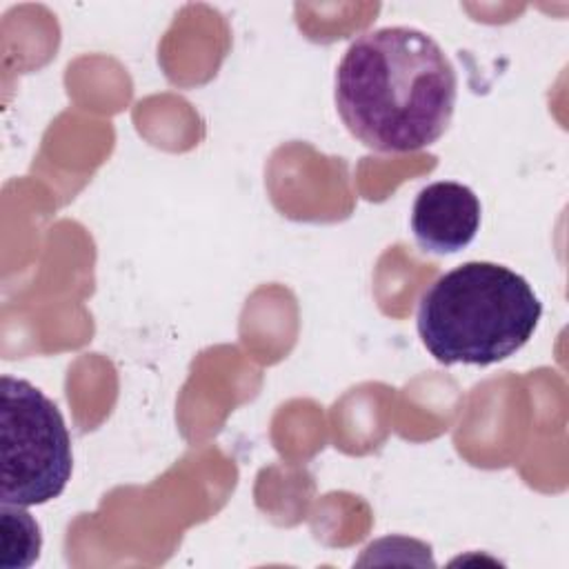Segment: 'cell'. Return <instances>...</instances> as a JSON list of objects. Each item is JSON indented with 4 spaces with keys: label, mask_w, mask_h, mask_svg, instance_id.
I'll list each match as a JSON object with an SVG mask.
<instances>
[{
    "label": "cell",
    "mask_w": 569,
    "mask_h": 569,
    "mask_svg": "<svg viewBox=\"0 0 569 569\" xmlns=\"http://www.w3.org/2000/svg\"><path fill=\"white\" fill-rule=\"evenodd\" d=\"M458 78L442 47L413 27L362 33L336 71V107L349 133L380 153L433 144L449 127Z\"/></svg>",
    "instance_id": "6da1fadb"
},
{
    "label": "cell",
    "mask_w": 569,
    "mask_h": 569,
    "mask_svg": "<svg viewBox=\"0 0 569 569\" xmlns=\"http://www.w3.org/2000/svg\"><path fill=\"white\" fill-rule=\"evenodd\" d=\"M542 302L513 269L471 260L436 278L420 296L416 327L440 365L489 367L533 336Z\"/></svg>",
    "instance_id": "7a4b0ae2"
},
{
    "label": "cell",
    "mask_w": 569,
    "mask_h": 569,
    "mask_svg": "<svg viewBox=\"0 0 569 569\" xmlns=\"http://www.w3.org/2000/svg\"><path fill=\"white\" fill-rule=\"evenodd\" d=\"M2 505L33 507L58 498L71 480L73 456L53 400L22 378L2 376Z\"/></svg>",
    "instance_id": "3957f363"
},
{
    "label": "cell",
    "mask_w": 569,
    "mask_h": 569,
    "mask_svg": "<svg viewBox=\"0 0 569 569\" xmlns=\"http://www.w3.org/2000/svg\"><path fill=\"white\" fill-rule=\"evenodd\" d=\"M480 200L460 182L438 180L422 187L411 209V231L429 253H458L480 229Z\"/></svg>",
    "instance_id": "277c9868"
},
{
    "label": "cell",
    "mask_w": 569,
    "mask_h": 569,
    "mask_svg": "<svg viewBox=\"0 0 569 569\" xmlns=\"http://www.w3.org/2000/svg\"><path fill=\"white\" fill-rule=\"evenodd\" d=\"M40 527L24 507L2 505V567L27 569L40 556Z\"/></svg>",
    "instance_id": "5b68a950"
}]
</instances>
